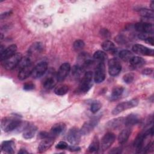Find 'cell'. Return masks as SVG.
<instances>
[{
    "mask_svg": "<svg viewBox=\"0 0 154 154\" xmlns=\"http://www.w3.org/2000/svg\"><path fill=\"white\" fill-rule=\"evenodd\" d=\"M22 124L20 119L6 117L1 122V128L4 132H11L18 129L22 126Z\"/></svg>",
    "mask_w": 154,
    "mask_h": 154,
    "instance_id": "obj_1",
    "label": "cell"
},
{
    "mask_svg": "<svg viewBox=\"0 0 154 154\" xmlns=\"http://www.w3.org/2000/svg\"><path fill=\"white\" fill-rule=\"evenodd\" d=\"M153 127H151L149 129H147L144 132H142L138 135V136L136 137L134 143V146L136 149L137 153H141L143 151V144H144L145 139L147 138V137L149 135L153 136Z\"/></svg>",
    "mask_w": 154,
    "mask_h": 154,
    "instance_id": "obj_2",
    "label": "cell"
},
{
    "mask_svg": "<svg viewBox=\"0 0 154 154\" xmlns=\"http://www.w3.org/2000/svg\"><path fill=\"white\" fill-rule=\"evenodd\" d=\"M93 73L91 71L85 72L78 88V92L80 93H87L92 86Z\"/></svg>",
    "mask_w": 154,
    "mask_h": 154,
    "instance_id": "obj_3",
    "label": "cell"
},
{
    "mask_svg": "<svg viewBox=\"0 0 154 154\" xmlns=\"http://www.w3.org/2000/svg\"><path fill=\"white\" fill-rule=\"evenodd\" d=\"M138 104V100L137 99H132L126 102H123L119 103L116 107L112 109V114L114 115H117L120 112L132 108L137 106Z\"/></svg>",
    "mask_w": 154,
    "mask_h": 154,
    "instance_id": "obj_4",
    "label": "cell"
},
{
    "mask_svg": "<svg viewBox=\"0 0 154 154\" xmlns=\"http://www.w3.org/2000/svg\"><path fill=\"white\" fill-rule=\"evenodd\" d=\"M22 58V54L16 53L10 57L2 61V66L7 70H12L17 66Z\"/></svg>",
    "mask_w": 154,
    "mask_h": 154,
    "instance_id": "obj_5",
    "label": "cell"
},
{
    "mask_svg": "<svg viewBox=\"0 0 154 154\" xmlns=\"http://www.w3.org/2000/svg\"><path fill=\"white\" fill-rule=\"evenodd\" d=\"M116 140V135L112 132H107L101 139L100 147L102 151H105L108 149L114 143Z\"/></svg>",
    "mask_w": 154,
    "mask_h": 154,
    "instance_id": "obj_6",
    "label": "cell"
},
{
    "mask_svg": "<svg viewBox=\"0 0 154 154\" xmlns=\"http://www.w3.org/2000/svg\"><path fill=\"white\" fill-rule=\"evenodd\" d=\"M81 137V134L80 130L76 127H73L69 130L67 135V139L72 145H76L79 143Z\"/></svg>",
    "mask_w": 154,
    "mask_h": 154,
    "instance_id": "obj_7",
    "label": "cell"
},
{
    "mask_svg": "<svg viewBox=\"0 0 154 154\" xmlns=\"http://www.w3.org/2000/svg\"><path fill=\"white\" fill-rule=\"evenodd\" d=\"M99 118L95 117H93L91 119L89 120L88 121L85 122L82 125L81 129H80V132L81 135H87L89 134L94 128L97 126Z\"/></svg>",
    "mask_w": 154,
    "mask_h": 154,
    "instance_id": "obj_8",
    "label": "cell"
},
{
    "mask_svg": "<svg viewBox=\"0 0 154 154\" xmlns=\"http://www.w3.org/2000/svg\"><path fill=\"white\" fill-rule=\"evenodd\" d=\"M105 67L103 62H99L97 65L94 76V81L96 83H101L105 79Z\"/></svg>",
    "mask_w": 154,
    "mask_h": 154,
    "instance_id": "obj_9",
    "label": "cell"
},
{
    "mask_svg": "<svg viewBox=\"0 0 154 154\" xmlns=\"http://www.w3.org/2000/svg\"><path fill=\"white\" fill-rule=\"evenodd\" d=\"M108 65V72L111 76H117L120 73L122 70V65L117 59L112 58L109 60Z\"/></svg>",
    "mask_w": 154,
    "mask_h": 154,
    "instance_id": "obj_10",
    "label": "cell"
},
{
    "mask_svg": "<svg viewBox=\"0 0 154 154\" xmlns=\"http://www.w3.org/2000/svg\"><path fill=\"white\" fill-rule=\"evenodd\" d=\"M71 69L70 65L69 63H64L62 64L57 73L56 79L58 82L63 81L68 76Z\"/></svg>",
    "mask_w": 154,
    "mask_h": 154,
    "instance_id": "obj_11",
    "label": "cell"
},
{
    "mask_svg": "<svg viewBox=\"0 0 154 154\" xmlns=\"http://www.w3.org/2000/svg\"><path fill=\"white\" fill-rule=\"evenodd\" d=\"M48 70V64L45 61L40 62V63L37 64L33 69L32 72V78L37 79L42 77L47 71Z\"/></svg>",
    "mask_w": 154,
    "mask_h": 154,
    "instance_id": "obj_12",
    "label": "cell"
},
{
    "mask_svg": "<svg viewBox=\"0 0 154 154\" xmlns=\"http://www.w3.org/2000/svg\"><path fill=\"white\" fill-rule=\"evenodd\" d=\"M135 29L143 34H152L153 33V26L152 23L147 22H138L135 25Z\"/></svg>",
    "mask_w": 154,
    "mask_h": 154,
    "instance_id": "obj_13",
    "label": "cell"
},
{
    "mask_svg": "<svg viewBox=\"0 0 154 154\" xmlns=\"http://www.w3.org/2000/svg\"><path fill=\"white\" fill-rule=\"evenodd\" d=\"M132 51L137 54L141 55L146 56H153V50L150 49L144 45L140 44H135L132 46Z\"/></svg>",
    "mask_w": 154,
    "mask_h": 154,
    "instance_id": "obj_14",
    "label": "cell"
},
{
    "mask_svg": "<svg viewBox=\"0 0 154 154\" xmlns=\"http://www.w3.org/2000/svg\"><path fill=\"white\" fill-rule=\"evenodd\" d=\"M54 139L55 138L54 137H48L42 139V140L39 143L38 146V152L39 153H42L46 151L54 143Z\"/></svg>",
    "mask_w": 154,
    "mask_h": 154,
    "instance_id": "obj_15",
    "label": "cell"
},
{
    "mask_svg": "<svg viewBox=\"0 0 154 154\" xmlns=\"http://www.w3.org/2000/svg\"><path fill=\"white\" fill-rule=\"evenodd\" d=\"M34 68V65L31 63L19 70L18 73V78L20 80H24L30 75H31L33 69Z\"/></svg>",
    "mask_w": 154,
    "mask_h": 154,
    "instance_id": "obj_16",
    "label": "cell"
},
{
    "mask_svg": "<svg viewBox=\"0 0 154 154\" xmlns=\"http://www.w3.org/2000/svg\"><path fill=\"white\" fill-rule=\"evenodd\" d=\"M66 130V125L64 123L60 122L55 124L52 126L51 129L50 134L51 135L55 138L56 137L60 135L62 133H63Z\"/></svg>",
    "mask_w": 154,
    "mask_h": 154,
    "instance_id": "obj_17",
    "label": "cell"
},
{
    "mask_svg": "<svg viewBox=\"0 0 154 154\" xmlns=\"http://www.w3.org/2000/svg\"><path fill=\"white\" fill-rule=\"evenodd\" d=\"M17 51V46L16 45H11L9 46H8L6 49H4V50L1 53V61H2L4 60H6L7 58L10 57L14 54H16Z\"/></svg>",
    "mask_w": 154,
    "mask_h": 154,
    "instance_id": "obj_18",
    "label": "cell"
},
{
    "mask_svg": "<svg viewBox=\"0 0 154 154\" xmlns=\"http://www.w3.org/2000/svg\"><path fill=\"white\" fill-rule=\"evenodd\" d=\"M131 127H127L126 128L123 129L119 134L118 136V141L120 144H125L129 139L131 134Z\"/></svg>",
    "mask_w": 154,
    "mask_h": 154,
    "instance_id": "obj_19",
    "label": "cell"
},
{
    "mask_svg": "<svg viewBox=\"0 0 154 154\" xmlns=\"http://www.w3.org/2000/svg\"><path fill=\"white\" fill-rule=\"evenodd\" d=\"M14 142L12 140L4 141L1 144V150L7 153H13L14 152Z\"/></svg>",
    "mask_w": 154,
    "mask_h": 154,
    "instance_id": "obj_20",
    "label": "cell"
},
{
    "mask_svg": "<svg viewBox=\"0 0 154 154\" xmlns=\"http://www.w3.org/2000/svg\"><path fill=\"white\" fill-rule=\"evenodd\" d=\"M140 121V119L138 115L135 114H129L125 119L124 124L127 127H131L134 125H137Z\"/></svg>",
    "mask_w": 154,
    "mask_h": 154,
    "instance_id": "obj_21",
    "label": "cell"
},
{
    "mask_svg": "<svg viewBox=\"0 0 154 154\" xmlns=\"http://www.w3.org/2000/svg\"><path fill=\"white\" fill-rule=\"evenodd\" d=\"M37 131V128L33 125H27L23 129V137L25 139H30L34 137Z\"/></svg>",
    "mask_w": 154,
    "mask_h": 154,
    "instance_id": "obj_22",
    "label": "cell"
},
{
    "mask_svg": "<svg viewBox=\"0 0 154 154\" xmlns=\"http://www.w3.org/2000/svg\"><path fill=\"white\" fill-rule=\"evenodd\" d=\"M129 62L132 67H134V69H136L144 65L146 61L144 59L140 57L134 56Z\"/></svg>",
    "mask_w": 154,
    "mask_h": 154,
    "instance_id": "obj_23",
    "label": "cell"
},
{
    "mask_svg": "<svg viewBox=\"0 0 154 154\" xmlns=\"http://www.w3.org/2000/svg\"><path fill=\"white\" fill-rule=\"evenodd\" d=\"M124 122H125L124 118L119 117V118H116L111 120H109L108 122L107 125L109 128L115 129L120 128L124 124Z\"/></svg>",
    "mask_w": 154,
    "mask_h": 154,
    "instance_id": "obj_24",
    "label": "cell"
},
{
    "mask_svg": "<svg viewBox=\"0 0 154 154\" xmlns=\"http://www.w3.org/2000/svg\"><path fill=\"white\" fill-rule=\"evenodd\" d=\"M123 91H124V88L122 86L114 87L111 92V100L112 101L117 100L122 96Z\"/></svg>",
    "mask_w": 154,
    "mask_h": 154,
    "instance_id": "obj_25",
    "label": "cell"
},
{
    "mask_svg": "<svg viewBox=\"0 0 154 154\" xmlns=\"http://www.w3.org/2000/svg\"><path fill=\"white\" fill-rule=\"evenodd\" d=\"M100 148V143L97 136H95L92 141L91 142L90 146H88V151L91 153H95L97 152Z\"/></svg>",
    "mask_w": 154,
    "mask_h": 154,
    "instance_id": "obj_26",
    "label": "cell"
},
{
    "mask_svg": "<svg viewBox=\"0 0 154 154\" xmlns=\"http://www.w3.org/2000/svg\"><path fill=\"white\" fill-rule=\"evenodd\" d=\"M102 49L107 52H111L112 53H114L116 52V47L113 42L109 40H106L103 42L102 44Z\"/></svg>",
    "mask_w": 154,
    "mask_h": 154,
    "instance_id": "obj_27",
    "label": "cell"
},
{
    "mask_svg": "<svg viewBox=\"0 0 154 154\" xmlns=\"http://www.w3.org/2000/svg\"><path fill=\"white\" fill-rule=\"evenodd\" d=\"M119 56L120 58V59H122L123 61H129L130 60L134 57V54L130 51L127 49H124V50H122L119 52Z\"/></svg>",
    "mask_w": 154,
    "mask_h": 154,
    "instance_id": "obj_28",
    "label": "cell"
},
{
    "mask_svg": "<svg viewBox=\"0 0 154 154\" xmlns=\"http://www.w3.org/2000/svg\"><path fill=\"white\" fill-rule=\"evenodd\" d=\"M56 85V81L55 78L52 76H48L45 79V80L43 82V87L45 88L47 90H51L53 87H54Z\"/></svg>",
    "mask_w": 154,
    "mask_h": 154,
    "instance_id": "obj_29",
    "label": "cell"
},
{
    "mask_svg": "<svg viewBox=\"0 0 154 154\" xmlns=\"http://www.w3.org/2000/svg\"><path fill=\"white\" fill-rule=\"evenodd\" d=\"M93 58L99 62H104L107 58V55L105 52L99 50L94 53Z\"/></svg>",
    "mask_w": 154,
    "mask_h": 154,
    "instance_id": "obj_30",
    "label": "cell"
},
{
    "mask_svg": "<svg viewBox=\"0 0 154 154\" xmlns=\"http://www.w3.org/2000/svg\"><path fill=\"white\" fill-rule=\"evenodd\" d=\"M69 91V87L67 85H61L55 87L54 93L58 96H63Z\"/></svg>",
    "mask_w": 154,
    "mask_h": 154,
    "instance_id": "obj_31",
    "label": "cell"
},
{
    "mask_svg": "<svg viewBox=\"0 0 154 154\" xmlns=\"http://www.w3.org/2000/svg\"><path fill=\"white\" fill-rule=\"evenodd\" d=\"M84 69L80 66L78 64L75 65L73 66L72 67V73L73 76L75 78H79L82 73V72H84Z\"/></svg>",
    "mask_w": 154,
    "mask_h": 154,
    "instance_id": "obj_32",
    "label": "cell"
},
{
    "mask_svg": "<svg viewBox=\"0 0 154 154\" xmlns=\"http://www.w3.org/2000/svg\"><path fill=\"white\" fill-rule=\"evenodd\" d=\"M140 14L144 18L146 19H153V11L147 8H141L139 10Z\"/></svg>",
    "mask_w": 154,
    "mask_h": 154,
    "instance_id": "obj_33",
    "label": "cell"
},
{
    "mask_svg": "<svg viewBox=\"0 0 154 154\" xmlns=\"http://www.w3.org/2000/svg\"><path fill=\"white\" fill-rule=\"evenodd\" d=\"M43 49V46L41 43L37 42L34 43L32 46L29 48V52L30 54H34V52H40L42 51Z\"/></svg>",
    "mask_w": 154,
    "mask_h": 154,
    "instance_id": "obj_34",
    "label": "cell"
},
{
    "mask_svg": "<svg viewBox=\"0 0 154 154\" xmlns=\"http://www.w3.org/2000/svg\"><path fill=\"white\" fill-rule=\"evenodd\" d=\"M31 61L30 60V58L28 57H22V59L20 60L19 63L17 65V67L18 69L20 70L22 68L31 64Z\"/></svg>",
    "mask_w": 154,
    "mask_h": 154,
    "instance_id": "obj_35",
    "label": "cell"
},
{
    "mask_svg": "<svg viewBox=\"0 0 154 154\" xmlns=\"http://www.w3.org/2000/svg\"><path fill=\"white\" fill-rule=\"evenodd\" d=\"M102 107V104L99 101H94L90 106V111L93 113H96Z\"/></svg>",
    "mask_w": 154,
    "mask_h": 154,
    "instance_id": "obj_36",
    "label": "cell"
},
{
    "mask_svg": "<svg viewBox=\"0 0 154 154\" xmlns=\"http://www.w3.org/2000/svg\"><path fill=\"white\" fill-rule=\"evenodd\" d=\"M84 46H85V43L84 41L79 39L75 40L73 44V48L76 51L81 50L84 47Z\"/></svg>",
    "mask_w": 154,
    "mask_h": 154,
    "instance_id": "obj_37",
    "label": "cell"
},
{
    "mask_svg": "<svg viewBox=\"0 0 154 154\" xmlns=\"http://www.w3.org/2000/svg\"><path fill=\"white\" fill-rule=\"evenodd\" d=\"M134 75L131 73H126L123 77V81L126 84L131 83L134 81Z\"/></svg>",
    "mask_w": 154,
    "mask_h": 154,
    "instance_id": "obj_38",
    "label": "cell"
},
{
    "mask_svg": "<svg viewBox=\"0 0 154 154\" xmlns=\"http://www.w3.org/2000/svg\"><path fill=\"white\" fill-rule=\"evenodd\" d=\"M68 144L66 142L61 141L57 143V144L55 146V148L59 150H65L68 149Z\"/></svg>",
    "mask_w": 154,
    "mask_h": 154,
    "instance_id": "obj_39",
    "label": "cell"
},
{
    "mask_svg": "<svg viewBox=\"0 0 154 154\" xmlns=\"http://www.w3.org/2000/svg\"><path fill=\"white\" fill-rule=\"evenodd\" d=\"M154 150V147H153V143L152 142L149 144H148L144 148H143V152L144 153H150L152 152Z\"/></svg>",
    "mask_w": 154,
    "mask_h": 154,
    "instance_id": "obj_40",
    "label": "cell"
},
{
    "mask_svg": "<svg viewBox=\"0 0 154 154\" xmlns=\"http://www.w3.org/2000/svg\"><path fill=\"white\" fill-rule=\"evenodd\" d=\"M35 88V85L31 82H26L23 85V88L26 90V91H29V90H32Z\"/></svg>",
    "mask_w": 154,
    "mask_h": 154,
    "instance_id": "obj_41",
    "label": "cell"
},
{
    "mask_svg": "<svg viewBox=\"0 0 154 154\" xmlns=\"http://www.w3.org/2000/svg\"><path fill=\"white\" fill-rule=\"evenodd\" d=\"M80 147L77 146L76 145H72V146H70L68 147V149L70 151H72V152H76V151H78L80 150Z\"/></svg>",
    "mask_w": 154,
    "mask_h": 154,
    "instance_id": "obj_42",
    "label": "cell"
},
{
    "mask_svg": "<svg viewBox=\"0 0 154 154\" xmlns=\"http://www.w3.org/2000/svg\"><path fill=\"white\" fill-rule=\"evenodd\" d=\"M152 72H153V69L152 68H147L142 71V73L146 75H149L152 74Z\"/></svg>",
    "mask_w": 154,
    "mask_h": 154,
    "instance_id": "obj_43",
    "label": "cell"
},
{
    "mask_svg": "<svg viewBox=\"0 0 154 154\" xmlns=\"http://www.w3.org/2000/svg\"><path fill=\"white\" fill-rule=\"evenodd\" d=\"M102 35H103L104 37H109L111 34L109 33V32L106 29H103L101 31V34H100Z\"/></svg>",
    "mask_w": 154,
    "mask_h": 154,
    "instance_id": "obj_44",
    "label": "cell"
},
{
    "mask_svg": "<svg viewBox=\"0 0 154 154\" xmlns=\"http://www.w3.org/2000/svg\"><path fill=\"white\" fill-rule=\"evenodd\" d=\"M144 41L147 43H148V44H149V45H150L152 46L153 45V37L148 36V37H146V38L144 40Z\"/></svg>",
    "mask_w": 154,
    "mask_h": 154,
    "instance_id": "obj_45",
    "label": "cell"
},
{
    "mask_svg": "<svg viewBox=\"0 0 154 154\" xmlns=\"http://www.w3.org/2000/svg\"><path fill=\"white\" fill-rule=\"evenodd\" d=\"M109 153H121V149L119 147L113 149L111 151L109 152Z\"/></svg>",
    "mask_w": 154,
    "mask_h": 154,
    "instance_id": "obj_46",
    "label": "cell"
},
{
    "mask_svg": "<svg viewBox=\"0 0 154 154\" xmlns=\"http://www.w3.org/2000/svg\"><path fill=\"white\" fill-rule=\"evenodd\" d=\"M18 153H28V152L25 150V149H21L19 151V152H18Z\"/></svg>",
    "mask_w": 154,
    "mask_h": 154,
    "instance_id": "obj_47",
    "label": "cell"
},
{
    "mask_svg": "<svg viewBox=\"0 0 154 154\" xmlns=\"http://www.w3.org/2000/svg\"><path fill=\"white\" fill-rule=\"evenodd\" d=\"M154 1H152V2H151V3H150V8H151V10H153V8H154Z\"/></svg>",
    "mask_w": 154,
    "mask_h": 154,
    "instance_id": "obj_48",
    "label": "cell"
}]
</instances>
